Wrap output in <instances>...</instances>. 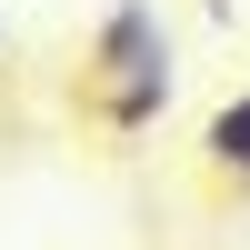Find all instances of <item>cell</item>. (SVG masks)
<instances>
[{
  "label": "cell",
  "mask_w": 250,
  "mask_h": 250,
  "mask_svg": "<svg viewBox=\"0 0 250 250\" xmlns=\"http://www.w3.org/2000/svg\"><path fill=\"white\" fill-rule=\"evenodd\" d=\"M200 170H210V190H220V200H240V190H250V90H230L210 120H200Z\"/></svg>",
  "instance_id": "3957f363"
},
{
  "label": "cell",
  "mask_w": 250,
  "mask_h": 250,
  "mask_svg": "<svg viewBox=\"0 0 250 250\" xmlns=\"http://www.w3.org/2000/svg\"><path fill=\"white\" fill-rule=\"evenodd\" d=\"M170 90H180V70H140V80H110V90H80V120H90L100 140H140V130H160Z\"/></svg>",
  "instance_id": "7a4b0ae2"
},
{
  "label": "cell",
  "mask_w": 250,
  "mask_h": 250,
  "mask_svg": "<svg viewBox=\"0 0 250 250\" xmlns=\"http://www.w3.org/2000/svg\"><path fill=\"white\" fill-rule=\"evenodd\" d=\"M0 50H10V20H0Z\"/></svg>",
  "instance_id": "277c9868"
},
{
  "label": "cell",
  "mask_w": 250,
  "mask_h": 250,
  "mask_svg": "<svg viewBox=\"0 0 250 250\" xmlns=\"http://www.w3.org/2000/svg\"><path fill=\"white\" fill-rule=\"evenodd\" d=\"M140 70H170V30H160L150 0H110L80 40V70H70V100L80 90H110V80H140Z\"/></svg>",
  "instance_id": "6da1fadb"
}]
</instances>
